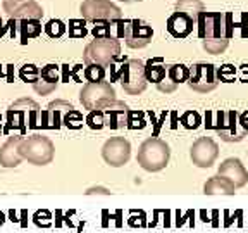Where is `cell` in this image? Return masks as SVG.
Here are the masks:
<instances>
[{
    "instance_id": "1f68e13d",
    "label": "cell",
    "mask_w": 248,
    "mask_h": 233,
    "mask_svg": "<svg viewBox=\"0 0 248 233\" xmlns=\"http://www.w3.org/2000/svg\"><path fill=\"white\" fill-rule=\"evenodd\" d=\"M67 26H69V38H85L88 35L85 19H71Z\"/></svg>"
},
{
    "instance_id": "8fae6325",
    "label": "cell",
    "mask_w": 248,
    "mask_h": 233,
    "mask_svg": "<svg viewBox=\"0 0 248 233\" xmlns=\"http://www.w3.org/2000/svg\"><path fill=\"white\" fill-rule=\"evenodd\" d=\"M102 157L112 167H121L128 164L131 157V144L124 136H112L102 147Z\"/></svg>"
},
{
    "instance_id": "ac0fdd59",
    "label": "cell",
    "mask_w": 248,
    "mask_h": 233,
    "mask_svg": "<svg viewBox=\"0 0 248 233\" xmlns=\"http://www.w3.org/2000/svg\"><path fill=\"white\" fill-rule=\"evenodd\" d=\"M195 26H197V21L191 19L188 14L179 12V11L172 12V14L167 17V23H166V28H167V31H169V35L174 36V38H179V40L190 36Z\"/></svg>"
},
{
    "instance_id": "52a82bcc",
    "label": "cell",
    "mask_w": 248,
    "mask_h": 233,
    "mask_svg": "<svg viewBox=\"0 0 248 233\" xmlns=\"http://www.w3.org/2000/svg\"><path fill=\"white\" fill-rule=\"evenodd\" d=\"M79 12L86 23H114L123 19V11L110 0H83Z\"/></svg>"
},
{
    "instance_id": "c3c4849f",
    "label": "cell",
    "mask_w": 248,
    "mask_h": 233,
    "mask_svg": "<svg viewBox=\"0 0 248 233\" xmlns=\"http://www.w3.org/2000/svg\"><path fill=\"white\" fill-rule=\"evenodd\" d=\"M4 223H5V214L2 213V211H0V226L4 225Z\"/></svg>"
},
{
    "instance_id": "bcb514c9",
    "label": "cell",
    "mask_w": 248,
    "mask_h": 233,
    "mask_svg": "<svg viewBox=\"0 0 248 233\" xmlns=\"http://www.w3.org/2000/svg\"><path fill=\"white\" fill-rule=\"evenodd\" d=\"M62 69H64V82H69V76H71L69 66H67V64H64V66H62Z\"/></svg>"
},
{
    "instance_id": "836d02e7",
    "label": "cell",
    "mask_w": 248,
    "mask_h": 233,
    "mask_svg": "<svg viewBox=\"0 0 248 233\" xmlns=\"http://www.w3.org/2000/svg\"><path fill=\"white\" fill-rule=\"evenodd\" d=\"M202 123V117L197 111H186L181 116V124L186 130H197Z\"/></svg>"
},
{
    "instance_id": "f546056e",
    "label": "cell",
    "mask_w": 248,
    "mask_h": 233,
    "mask_svg": "<svg viewBox=\"0 0 248 233\" xmlns=\"http://www.w3.org/2000/svg\"><path fill=\"white\" fill-rule=\"evenodd\" d=\"M202 45H203L207 54L217 55V54H222L228 49L229 40H202Z\"/></svg>"
},
{
    "instance_id": "ba28073f",
    "label": "cell",
    "mask_w": 248,
    "mask_h": 233,
    "mask_svg": "<svg viewBox=\"0 0 248 233\" xmlns=\"http://www.w3.org/2000/svg\"><path fill=\"white\" fill-rule=\"evenodd\" d=\"M79 100H81L83 107L88 111L102 109L108 102L116 100V90L108 82L86 83L79 92Z\"/></svg>"
},
{
    "instance_id": "7402d4cb",
    "label": "cell",
    "mask_w": 248,
    "mask_h": 233,
    "mask_svg": "<svg viewBox=\"0 0 248 233\" xmlns=\"http://www.w3.org/2000/svg\"><path fill=\"white\" fill-rule=\"evenodd\" d=\"M19 26H16V31L19 28L21 31V43L26 45L31 38H36V36L42 33V21L38 19H23V21H16Z\"/></svg>"
},
{
    "instance_id": "7dc6e473",
    "label": "cell",
    "mask_w": 248,
    "mask_h": 233,
    "mask_svg": "<svg viewBox=\"0 0 248 233\" xmlns=\"http://www.w3.org/2000/svg\"><path fill=\"white\" fill-rule=\"evenodd\" d=\"M9 219H11L12 223H19V219H17V214H16L14 209L9 211Z\"/></svg>"
},
{
    "instance_id": "f1b7e54d",
    "label": "cell",
    "mask_w": 248,
    "mask_h": 233,
    "mask_svg": "<svg viewBox=\"0 0 248 233\" xmlns=\"http://www.w3.org/2000/svg\"><path fill=\"white\" fill-rule=\"evenodd\" d=\"M85 123L88 124V128L100 132V130L105 126L104 113H102L100 109H95V111H88V114H86V117H85Z\"/></svg>"
},
{
    "instance_id": "74e56055",
    "label": "cell",
    "mask_w": 248,
    "mask_h": 233,
    "mask_svg": "<svg viewBox=\"0 0 248 233\" xmlns=\"http://www.w3.org/2000/svg\"><path fill=\"white\" fill-rule=\"evenodd\" d=\"M217 78H219V82H226V83H231L234 80V67L232 66H222L221 69H217Z\"/></svg>"
},
{
    "instance_id": "7c38bea8",
    "label": "cell",
    "mask_w": 248,
    "mask_h": 233,
    "mask_svg": "<svg viewBox=\"0 0 248 233\" xmlns=\"http://www.w3.org/2000/svg\"><path fill=\"white\" fill-rule=\"evenodd\" d=\"M219 157V145L210 136H200L190 149V159L197 167H210Z\"/></svg>"
},
{
    "instance_id": "9c48e42d",
    "label": "cell",
    "mask_w": 248,
    "mask_h": 233,
    "mask_svg": "<svg viewBox=\"0 0 248 233\" xmlns=\"http://www.w3.org/2000/svg\"><path fill=\"white\" fill-rule=\"evenodd\" d=\"M188 85L191 90L198 93H209L217 88L219 78H217V69L210 62H198L190 67V76H188Z\"/></svg>"
},
{
    "instance_id": "d4e9b609",
    "label": "cell",
    "mask_w": 248,
    "mask_h": 233,
    "mask_svg": "<svg viewBox=\"0 0 248 233\" xmlns=\"http://www.w3.org/2000/svg\"><path fill=\"white\" fill-rule=\"evenodd\" d=\"M62 124L69 130H79L83 126V114L76 109H71L62 116Z\"/></svg>"
},
{
    "instance_id": "277c9868",
    "label": "cell",
    "mask_w": 248,
    "mask_h": 233,
    "mask_svg": "<svg viewBox=\"0 0 248 233\" xmlns=\"http://www.w3.org/2000/svg\"><path fill=\"white\" fill-rule=\"evenodd\" d=\"M19 154L23 159L30 161L31 164H36V166H45V164L52 163L55 154V147L52 144L50 138L35 133V135H30L19 144Z\"/></svg>"
},
{
    "instance_id": "d6986e66",
    "label": "cell",
    "mask_w": 248,
    "mask_h": 233,
    "mask_svg": "<svg viewBox=\"0 0 248 233\" xmlns=\"http://www.w3.org/2000/svg\"><path fill=\"white\" fill-rule=\"evenodd\" d=\"M23 140V135L9 136V140L0 149V166L4 167H16L19 166L23 157L19 154V144Z\"/></svg>"
},
{
    "instance_id": "8992f818",
    "label": "cell",
    "mask_w": 248,
    "mask_h": 233,
    "mask_svg": "<svg viewBox=\"0 0 248 233\" xmlns=\"http://www.w3.org/2000/svg\"><path fill=\"white\" fill-rule=\"evenodd\" d=\"M217 132V135L221 136V140L228 142V144H236L241 142L248 132L243 128V124L240 121V113L236 109H229V111H219L217 113V121L210 124Z\"/></svg>"
},
{
    "instance_id": "603a6c76",
    "label": "cell",
    "mask_w": 248,
    "mask_h": 233,
    "mask_svg": "<svg viewBox=\"0 0 248 233\" xmlns=\"http://www.w3.org/2000/svg\"><path fill=\"white\" fill-rule=\"evenodd\" d=\"M176 11L185 12L191 17V19L197 21L200 17L202 12H205V5L202 0H178L176 2Z\"/></svg>"
},
{
    "instance_id": "5b68a950",
    "label": "cell",
    "mask_w": 248,
    "mask_h": 233,
    "mask_svg": "<svg viewBox=\"0 0 248 233\" xmlns=\"http://www.w3.org/2000/svg\"><path fill=\"white\" fill-rule=\"evenodd\" d=\"M116 78L121 82L124 92L129 95H140L147 88V78H145V62L140 59H129L121 66Z\"/></svg>"
},
{
    "instance_id": "8d00e7d4",
    "label": "cell",
    "mask_w": 248,
    "mask_h": 233,
    "mask_svg": "<svg viewBox=\"0 0 248 233\" xmlns=\"http://www.w3.org/2000/svg\"><path fill=\"white\" fill-rule=\"evenodd\" d=\"M33 88H35V92L40 93V95H48V93L55 92L57 85H50V83L43 82V80H40V78H38V82L33 83Z\"/></svg>"
},
{
    "instance_id": "9a60e30c",
    "label": "cell",
    "mask_w": 248,
    "mask_h": 233,
    "mask_svg": "<svg viewBox=\"0 0 248 233\" xmlns=\"http://www.w3.org/2000/svg\"><path fill=\"white\" fill-rule=\"evenodd\" d=\"M217 175L228 178L236 188H243L248 183V169L245 167V164L241 163V159L238 157H228L219 164Z\"/></svg>"
},
{
    "instance_id": "ee69618b",
    "label": "cell",
    "mask_w": 248,
    "mask_h": 233,
    "mask_svg": "<svg viewBox=\"0 0 248 233\" xmlns=\"http://www.w3.org/2000/svg\"><path fill=\"white\" fill-rule=\"evenodd\" d=\"M55 219H57V221H55V226H62V211L61 209L55 211Z\"/></svg>"
},
{
    "instance_id": "ab89813d",
    "label": "cell",
    "mask_w": 248,
    "mask_h": 233,
    "mask_svg": "<svg viewBox=\"0 0 248 233\" xmlns=\"http://www.w3.org/2000/svg\"><path fill=\"white\" fill-rule=\"evenodd\" d=\"M28 116H30V123H28V126H30L31 130L38 128V123H36V117H38V109H31Z\"/></svg>"
},
{
    "instance_id": "f35d334b",
    "label": "cell",
    "mask_w": 248,
    "mask_h": 233,
    "mask_svg": "<svg viewBox=\"0 0 248 233\" xmlns=\"http://www.w3.org/2000/svg\"><path fill=\"white\" fill-rule=\"evenodd\" d=\"M157 88H159L160 92H164V93H172L176 88H178V85H174L170 80H162V82L157 85Z\"/></svg>"
},
{
    "instance_id": "7a4b0ae2",
    "label": "cell",
    "mask_w": 248,
    "mask_h": 233,
    "mask_svg": "<svg viewBox=\"0 0 248 233\" xmlns=\"http://www.w3.org/2000/svg\"><path fill=\"white\" fill-rule=\"evenodd\" d=\"M198 36L202 40H231V16L222 12H202L197 19Z\"/></svg>"
},
{
    "instance_id": "d6a6232c",
    "label": "cell",
    "mask_w": 248,
    "mask_h": 233,
    "mask_svg": "<svg viewBox=\"0 0 248 233\" xmlns=\"http://www.w3.org/2000/svg\"><path fill=\"white\" fill-rule=\"evenodd\" d=\"M19 78L23 80L24 83H36L40 78V69L35 66V64H24L23 67L19 69Z\"/></svg>"
},
{
    "instance_id": "f907efd6",
    "label": "cell",
    "mask_w": 248,
    "mask_h": 233,
    "mask_svg": "<svg viewBox=\"0 0 248 233\" xmlns=\"http://www.w3.org/2000/svg\"><path fill=\"white\" fill-rule=\"evenodd\" d=\"M4 128V123H2V114H0V130Z\"/></svg>"
},
{
    "instance_id": "484cf974",
    "label": "cell",
    "mask_w": 248,
    "mask_h": 233,
    "mask_svg": "<svg viewBox=\"0 0 248 233\" xmlns=\"http://www.w3.org/2000/svg\"><path fill=\"white\" fill-rule=\"evenodd\" d=\"M43 30H45V33L50 36V38H61L67 31V26H66V23L61 19H50L43 26Z\"/></svg>"
},
{
    "instance_id": "e0dca14e",
    "label": "cell",
    "mask_w": 248,
    "mask_h": 233,
    "mask_svg": "<svg viewBox=\"0 0 248 233\" xmlns=\"http://www.w3.org/2000/svg\"><path fill=\"white\" fill-rule=\"evenodd\" d=\"M104 113V121L105 126H108L110 130H121L128 126V116H129V107L121 100H112L107 105L100 109Z\"/></svg>"
},
{
    "instance_id": "b9f144b4",
    "label": "cell",
    "mask_w": 248,
    "mask_h": 233,
    "mask_svg": "<svg viewBox=\"0 0 248 233\" xmlns=\"http://www.w3.org/2000/svg\"><path fill=\"white\" fill-rule=\"evenodd\" d=\"M19 225L23 226V228H26L28 226V211L23 209L21 211V219H19Z\"/></svg>"
},
{
    "instance_id": "4fadbf2b",
    "label": "cell",
    "mask_w": 248,
    "mask_h": 233,
    "mask_svg": "<svg viewBox=\"0 0 248 233\" xmlns=\"http://www.w3.org/2000/svg\"><path fill=\"white\" fill-rule=\"evenodd\" d=\"M5 14L12 21H23V19H38L42 21L43 9L36 0H4Z\"/></svg>"
},
{
    "instance_id": "f6af8a7d",
    "label": "cell",
    "mask_w": 248,
    "mask_h": 233,
    "mask_svg": "<svg viewBox=\"0 0 248 233\" xmlns=\"http://www.w3.org/2000/svg\"><path fill=\"white\" fill-rule=\"evenodd\" d=\"M7 30H9V28L4 24V19H2V16H0V38L5 35V31H7Z\"/></svg>"
},
{
    "instance_id": "60d3db41",
    "label": "cell",
    "mask_w": 248,
    "mask_h": 233,
    "mask_svg": "<svg viewBox=\"0 0 248 233\" xmlns=\"http://www.w3.org/2000/svg\"><path fill=\"white\" fill-rule=\"evenodd\" d=\"M86 194H88V195H92V194H105V195H107V194H110V192H108L107 188H104V186H97V188H90Z\"/></svg>"
},
{
    "instance_id": "4316f807",
    "label": "cell",
    "mask_w": 248,
    "mask_h": 233,
    "mask_svg": "<svg viewBox=\"0 0 248 233\" xmlns=\"http://www.w3.org/2000/svg\"><path fill=\"white\" fill-rule=\"evenodd\" d=\"M83 76H85V80L88 83L104 82V80H105V67L90 64V66H86L85 71H83Z\"/></svg>"
},
{
    "instance_id": "6da1fadb",
    "label": "cell",
    "mask_w": 248,
    "mask_h": 233,
    "mask_svg": "<svg viewBox=\"0 0 248 233\" xmlns=\"http://www.w3.org/2000/svg\"><path fill=\"white\" fill-rule=\"evenodd\" d=\"M170 159V147L166 140L157 138V136H152L147 138L143 144L140 145L138 155H136V161L145 171H150V173H157V171H162L164 167L169 164Z\"/></svg>"
},
{
    "instance_id": "3957f363",
    "label": "cell",
    "mask_w": 248,
    "mask_h": 233,
    "mask_svg": "<svg viewBox=\"0 0 248 233\" xmlns=\"http://www.w3.org/2000/svg\"><path fill=\"white\" fill-rule=\"evenodd\" d=\"M117 59H121V43L116 38H95L86 45L83 52V61L86 62V66L95 64V66L107 67L112 66Z\"/></svg>"
},
{
    "instance_id": "d590c367",
    "label": "cell",
    "mask_w": 248,
    "mask_h": 233,
    "mask_svg": "<svg viewBox=\"0 0 248 233\" xmlns=\"http://www.w3.org/2000/svg\"><path fill=\"white\" fill-rule=\"evenodd\" d=\"M145 126V119H143V114L141 113H135L129 111V116H128V126L126 128L129 130H136V128H143Z\"/></svg>"
},
{
    "instance_id": "e575fe53",
    "label": "cell",
    "mask_w": 248,
    "mask_h": 233,
    "mask_svg": "<svg viewBox=\"0 0 248 233\" xmlns=\"http://www.w3.org/2000/svg\"><path fill=\"white\" fill-rule=\"evenodd\" d=\"M33 221L36 226H42V228H48L52 225V213L46 209H40L33 214Z\"/></svg>"
},
{
    "instance_id": "44dd1931",
    "label": "cell",
    "mask_w": 248,
    "mask_h": 233,
    "mask_svg": "<svg viewBox=\"0 0 248 233\" xmlns=\"http://www.w3.org/2000/svg\"><path fill=\"white\" fill-rule=\"evenodd\" d=\"M166 76H167V67L162 57L148 59L145 62V78H147V83L150 82L155 83V85H159L162 80H166Z\"/></svg>"
},
{
    "instance_id": "83f0119b",
    "label": "cell",
    "mask_w": 248,
    "mask_h": 233,
    "mask_svg": "<svg viewBox=\"0 0 248 233\" xmlns=\"http://www.w3.org/2000/svg\"><path fill=\"white\" fill-rule=\"evenodd\" d=\"M112 30H114V23L100 21V23H95V26L92 28V35L95 36L97 40H100V38H114Z\"/></svg>"
},
{
    "instance_id": "816d5d0a",
    "label": "cell",
    "mask_w": 248,
    "mask_h": 233,
    "mask_svg": "<svg viewBox=\"0 0 248 233\" xmlns=\"http://www.w3.org/2000/svg\"><path fill=\"white\" fill-rule=\"evenodd\" d=\"M0 133H2V130H0Z\"/></svg>"
},
{
    "instance_id": "2e32d148",
    "label": "cell",
    "mask_w": 248,
    "mask_h": 233,
    "mask_svg": "<svg viewBox=\"0 0 248 233\" xmlns=\"http://www.w3.org/2000/svg\"><path fill=\"white\" fill-rule=\"evenodd\" d=\"M73 104L66 100H54L46 105L45 111H42V119L38 123V128L42 130H59L62 126V116L71 111Z\"/></svg>"
},
{
    "instance_id": "cb8c5ba5",
    "label": "cell",
    "mask_w": 248,
    "mask_h": 233,
    "mask_svg": "<svg viewBox=\"0 0 248 233\" xmlns=\"http://www.w3.org/2000/svg\"><path fill=\"white\" fill-rule=\"evenodd\" d=\"M188 76H190V67L185 66V64H172V66L167 67V78L174 85L188 82Z\"/></svg>"
},
{
    "instance_id": "7bdbcfd3",
    "label": "cell",
    "mask_w": 248,
    "mask_h": 233,
    "mask_svg": "<svg viewBox=\"0 0 248 233\" xmlns=\"http://www.w3.org/2000/svg\"><path fill=\"white\" fill-rule=\"evenodd\" d=\"M240 121H241V124H243V128L248 132V111H245V113H240Z\"/></svg>"
},
{
    "instance_id": "5bb4252c",
    "label": "cell",
    "mask_w": 248,
    "mask_h": 233,
    "mask_svg": "<svg viewBox=\"0 0 248 233\" xmlns=\"http://www.w3.org/2000/svg\"><path fill=\"white\" fill-rule=\"evenodd\" d=\"M24 109H40V105L36 104L35 100H31V99L24 97L19 99V100H16L14 104H11L7 111V123L5 126L2 128L4 133H11L12 130H19V135L26 136V124H24V117H26V111Z\"/></svg>"
},
{
    "instance_id": "ffe728a7",
    "label": "cell",
    "mask_w": 248,
    "mask_h": 233,
    "mask_svg": "<svg viewBox=\"0 0 248 233\" xmlns=\"http://www.w3.org/2000/svg\"><path fill=\"white\" fill-rule=\"evenodd\" d=\"M203 194L205 195H234L236 194V186L232 185L224 176H212L203 185Z\"/></svg>"
},
{
    "instance_id": "30bf717a",
    "label": "cell",
    "mask_w": 248,
    "mask_h": 233,
    "mask_svg": "<svg viewBox=\"0 0 248 233\" xmlns=\"http://www.w3.org/2000/svg\"><path fill=\"white\" fill-rule=\"evenodd\" d=\"M154 38V30L143 19H124L121 40L126 42L129 49H143Z\"/></svg>"
},
{
    "instance_id": "681fc988",
    "label": "cell",
    "mask_w": 248,
    "mask_h": 233,
    "mask_svg": "<svg viewBox=\"0 0 248 233\" xmlns=\"http://www.w3.org/2000/svg\"><path fill=\"white\" fill-rule=\"evenodd\" d=\"M121 2H126V4H133V2H141V0H121Z\"/></svg>"
},
{
    "instance_id": "4dcf8cb0",
    "label": "cell",
    "mask_w": 248,
    "mask_h": 233,
    "mask_svg": "<svg viewBox=\"0 0 248 233\" xmlns=\"http://www.w3.org/2000/svg\"><path fill=\"white\" fill-rule=\"evenodd\" d=\"M40 80L50 83V85H59V66L57 64H46L40 71Z\"/></svg>"
}]
</instances>
